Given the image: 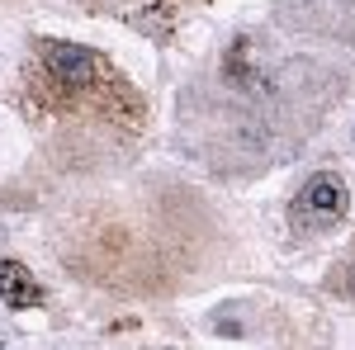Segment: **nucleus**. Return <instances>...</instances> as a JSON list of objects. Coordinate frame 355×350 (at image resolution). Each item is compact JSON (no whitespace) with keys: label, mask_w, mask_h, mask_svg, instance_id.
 I'll return each mask as SVG.
<instances>
[{"label":"nucleus","mask_w":355,"mask_h":350,"mask_svg":"<svg viewBox=\"0 0 355 350\" xmlns=\"http://www.w3.org/2000/svg\"><path fill=\"white\" fill-rule=\"evenodd\" d=\"M346 185L331 175V170H318L308 185L299 189V199H294V209H289V222H294V232H327L336 227L341 218H346Z\"/></svg>","instance_id":"obj_1"},{"label":"nucleus","mask_w":355,"mask_h":350,"mask_svg":"<svg viewBox=\"0 0 355 350\" xmlns=\"http://www.w3.org/2000/svg\"><path fill=\"white\" fill-rule=\"evenodd\" d=\"M43 76L53 85V95H85L100 76V57L81 43H43Z\"/></svg>","instance_id":"obj_2"},{"label":"nucleus","mask_w":355,"mask_h":350,"mask_svg":"<svg viewBox=\"0 0 355 350\" xmlns=\"http://www.w3.org/2000/svg\"><path fill=\"white\" fill-rule=\"evenodd\" d=\"M0 303L5 308H33L38 303V284L19 261H0Z\"/></svg>","instance_id":"obj_3"},{"label":"nucleus","mask_w":355,"mask_h":350,"mask_svg":"<svg viewBox=\"0 0 355 350\" xmlns=\"http://www.w3.org/2000/svg\"><path fill=\"white\" fill-rule=\"evenodd\" d=\"M336 284H346V294L355 298V265H346V279H336Z\"/></svg>","instance_id":"obj_4"}]
</instances>
